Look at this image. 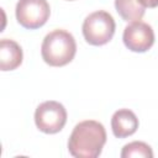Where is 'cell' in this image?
Instances as JSON below:
<instances>
[{"instance_id": "6da1fadb", "label": "cell", "mask_w": 158, "mask_h": 158, "mask_svg": "<svg viewBox=\"0 0 158 158\" xmlns=\"http://www.w3.org/2000/svg\"><path fill=\"white\" fill-rule=\"evenodd\" d=\"M105 143L104 125L95 120H85L73 128L68 139V149L77 158H96L101 154Z\"/></svg>"}, {"instance_id": "7a4b0ae2", "label": "cell", "mask_w": 158, "mask_h": 158, "mask_svg": "<svg viewBox=\"0 0 158 158\" xmlns=\"http://www.w3.org/2000/svg\"><path fill=\"white\" fill-rule=\"evenodd\" d=\"M77 53V42L65 30H54L46 35L41 46L43 60L52 67H63L70 63Z\"/></svg>"}, {"instance_id": "3957f363", "label": "cell", "mask_w": 158, "mask_h": 158, "mask_svg": "<svg viewBox=\"0 0 158 158\" xmlns=\"http://www.w3.org/2000/svg\"><path fill=\"white\" fill-rule=\"evenodd\" d=\"M115 20L104 10L91 12L83 22V36L89 44L102 46L111 41L115 33Z\"/></svg>"}, {"instance_id": "277c9868", "label": "cell", "mask_w": 158, "mask_h": 158, "mask_svg": "<svg viewBox=\"0 0 158 158\" xmlns=\"http://www.w3.org/2000/svg\"><path fill=\"white\" fill-rule=\"evenodd\" d=\"M67 122L65 107L54 100H48L40 104L35 111V123L37 128L44 133L59 132Z\"/></svg>"}, {"instance_id": "5b68a950", "label": "cell", "mask_w": 158, "mask_h": 158, "mask_svg": "<svg viewBox=\"0 0 158 158\" xmlns=\"http://www.w3.org/2000/svg\"><path fill=\"white\" fill-rule=\"evenodd\" d=\"M15 12L16 20L22 27L36 30L47 22L51 9L47 0H19Z\"/></svg>"}, {"instance_id": "8992f818", "label": "cell", "mask_w": 158, "mask_h": 158, "mask_svg": "<svg viewBox=\"0 0 158 158\" xmlns=\"http://www.w3.org/2000/svg\"><path fill=\"white\" fill-rule=\"evenodd\" d=\"M122 40L130 51L143 53L153 46L154 32L148 23L143 21H135L125 27Z\"/></svg>"}, {"instance_id": "52a82bcc", "label": "cell", "mask_w": 158, "mask_h": 158, "mask_svg": "<svg viewBox=\"0 0 158 158\" xmlns=\"http://www.w3.org/2000/svg\"><path fill=\"white\" fill-rule=\"evenodd\" d=\"M111 128L115 137L125 138L137 131L138 118L133 111L128 109H120L115 111L111 117Z\"/></svg>"}, {"instance_id": "ba28073f", "label": "cell", "mask_w": 158, "mask_h": 158, "mask_svg": "<svg viewBox=\"0 0 158 158\" xmlns=\"http://www.w3.org/2000/svg\"><path fill=\"white\" fill-rule=\"evenodd\" d=\"M22 48L17 42L9 38H2L0 41V69L14 70L22 63Z\"/></svg>"}, {"instance_id": "9c48e42d", "label": "cell", "mask_w": 158, "mask_h": 158, "mask_svg": "<svg viewBox=\"0 0 158 158\" xmlns=\"http://www.w3.org/2000/svg\"><path fill=\"white\" fill-rule=\"evenodd\" d=\"M115 9L127 22L139 21L144 15V6L139 0H115Z\"/></svg>"}, {"instance_id": "30bf717a", "label": "cell", "mask_w": 158, "mask_h": 158, "mask_svg": "<svg viewBox=\"0 0 158 158\" xmlns=\"http://www.w3.org/2000/svg\"><path fill=\"white\" fill-rule=\"evenodd\" d=\"M120 156L121 158H153V151L146 142L133 141L123 146Z\"/></svg>"}, {"instance_id": "8fae6325", "label": "cell", "mask_w": 158, "mask_h": 158, "mask_svg": "<svg viewBox=\"0 0 158 158\" xmlns=\"http://www.w3.org/2000/svg\"><path fill=\"white\" fill-rule=\"evenodd\" d=\"M139 2L144 7H157L158 6V0H139Z\"/></svg>"}, {"instance_id": "7c38bea8", "label": "cell", "mask_w": 158, "mask_h": 158, "mask_svg": "<svg viewBox=\"0 0 158 158\" xmlns=\"http://www.w3.org/2000/svg\"><path fill=\"white\" fill-rule=\"evenodd\" d=\"M69 1H73V0H69Z\"/></svg>"}]
</instances>
